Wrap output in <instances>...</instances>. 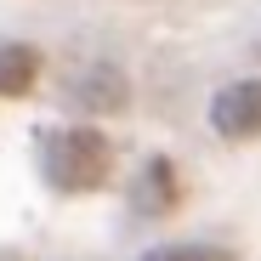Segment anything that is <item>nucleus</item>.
I'll return each instance as SVG.
<instances>
[{
	"mask_svg": "<svg viewBox=\"0 0 261 261\" xmlns=\"http://www.w3.org/2000/svg\"><path fill=\"white\" fill-rule=\"evenodd\" d=\"M46 170L57 188H102L108 182V142L85 125L51 130L46 137Z\"/></svg>",
	"mask_w": 261,
	"mask_h": 261,
	"instance_id": "f257e3e1",
	"label": "nucleus"
},
{
	"mask_svg": "<svg viewBox=\"0 0 261 261\" xmlns=\"http://www.w3.org/2000/svg\"><path fill=\"white\" fill-rule=\"evenodd\" d=\"M210 125H216V137H227V142L261 137V80H233L227 91H216Z\"/></svg>",
	"mask_w": 261,
	"mask_h": 261,
	"instance_id": "f03ea898",
	"label": "nucleus"
},
{
	"mask_svg": "<svg viewBox=\"0 0 261 261\" xmlns=\"http://www.w3.org/2000/svg\"><path fill=\"white\" fill-rule=\"evenodd\" d=\"M176 204V165L170 159H148L142 165V182H137V210H170Z\"/></svg>",
	"mask_w": 261,
	"mask_h": 261,
	"instance_id": "7ed1b4c3",
	"label": "nucleus"
},
{
	"mask_svg": "<svg viewBox=\"0 0 261 261\" xmlns=\"http://www.w3.org/2000/svg\"><path fill=\"white\" fill-rule=\"evenodd\" d=\"M34 74H40V51L34 46H0V97H17Z\"/></svg>",
	"mask_w": 261,
	"mask_h": 261,
	"instance_id": "20e7f679",
	"label": "nucleus"
},
{
	"mask_svg": "<svg viewBox=\"0 0 261 261\" xmlns=\"http://www.w3.org/2000/svg\"><path fill=\"white\" fill-rule=\"evenodd\" d=\"M142 261H233V250H216V244H170V250H153Z\"/></svg>",
	"mask_w": 261,
	"mask_h": 261,
	"instance_id": "39448f33",
	"label": "nucleus"
}]
</instances>
